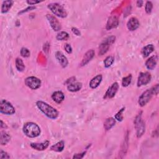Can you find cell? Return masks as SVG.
<instances>
[{
  "label": "cell",
  "instance_id": "cell-34",
  "mask_svg": "<svg viewBox=\"0 0 159 159\" xmlns=\"http://www.w3.org/2000/svg\"><path fill=\"white\" fill-rule=\"evenodd\" d=\"M0 158H10V155H9V154L7 152L3 151V150H1V151H0Z\"/></svg>",
  "mask_w": 159,
  "mask_h": 159
},
{
  "label": "cell",
  "instance_id": "cell-39",
  "mask_svg": "<svg viewBox=\"0 0 159 159\" xmlns=\"http://www.w3.org/2000/svg\"><path fill=\"white\" fill-rule=\"evenodd\" d=\"M72 31L73 32V34H75V35H76V36H80L81 35L80 31H79L77 28H72Z\"/></svg>",
  "mask_w": 159,
  "mask_h": 159
},
{
  "label": "cell",
  "instance_id": "cell-18",
  "mask_svg": "<svg viewBox=\"0 0 159 159\" xmlns=\"http://www.w3.org/2000/svg\"><path fill=\"white\" fill-rule=\"evenodd\" d=\"M157 63V57L154 56L150 57L145 62V66L147 69L152 70L156 67Z\"/></svg>",
  "mask_w": 159,
  "mask_h": 159
},
{
  "label": "cell",
  "instance_id": "cell-4",
  "mask_svg": "<svg viewBox=\"0 0 159 159\" xmlns=\"http://www.w3.org/2000/svg\"><path fill=\"white\" fill-rule=\"evenodd\" d=\"M115 41H116V37L113 36H110L107 39H105L99 46L98 54L100 56L104 55L108 51L111 46L114 44Z\"/></svg>",
  "mask_w": 159,
  "mask_h": 159
},
{
  "label": "cell",
  "instance_id": "cell-35",
  "mask_svg": "<svg viewBox=\"0 0 159 159\" xmlns=\"http://www.w3.org/2000/svg\"><path fill=\"white\" fill-rule=\"evenodd\" d=\"M64 49L65 50V51L67 52L68 54H72V48L71 47V46L69 44H65L64 46Z\"/></svg>",
  "mask_w": 159,
  "mask_h": 159
},
{
  "label": "cell",
  "instance_id": "cell-13",
  "mask_svg": "<svg viewBox=\"0 0 159 159\" xmlns=\"http://www.w3.org/2000/svg\"><path fill=\"white\" fill-rule=\"evenodd\" d=\"M56 57L63 68L66 67L68 65L69 62H68L67 57H66L63 55V53H62L61 52H56Z\"/></svg>",
  "mask_w": 159,
  "mask_h": 159
},
{
  "label": "cell",
  "instance_id": "cell-36",
  "mask_svg": "<svg viewBox=\"0 0 159 159\" xmlns=\"http://www.w3.org/2000/svg\"><path fill=\"white\" fill-rule=\"evenodd\" d=\"M153 91H154V93L155 95H157L158 93V91H159V86L158 84H157L155 86H154V87L152 88Z\"/></svg>",
  "mask_w": 159,
  "mask_h": 159
},
{
  "label": "cell",
  "instance_id": "cell-6",
  "mask_svg": "<svg viewBox=\"0 0 159 159\" xmlns=\"http://www.w3.org/2000/svg\"><path fill=\"white\" fill-rule=\"evenodd\" d=\"M1 107H0V112L2 114L6 115L14 114L16 112L15 108L8 101L5 100H2L1 101Z\"/></svg>",
  "mask_w": 159,
  "mask_h": 159
},
{
  "label": "cell",
  "instance_id": "cell-37",
  "mask_svg": "<svg viewBox=\"0 0 159 159\" xmlns=\"http://www.w3.org/2000/svg\"><path fill=\"white\" fill-rule=\"evenodd\" d=\"M85 154H86V152H84L81 153V154H76L74 155L73 158H83Z\"/></svg>",
  "mask_w": 159,
  "mask_h": 159
},
{
  "label": "cell",
  "instance_id": "cell-22",
  "mask_svg": "<svg viewBox=\"0 0 159 159\" xmlns=\"http://www.w3.org/2000/svg\"><path fill=\"white\" fill-rule=\"evenodd\" d=\"M115 124H116L115 119L113 117H109L106 119V121H104V127L106 130H108L111 129L115 125Z\"/></svg>",
  "mask_w": 159,
  "mask_h": 159
},
{
  "label": "cell",
  "instance_id": "cell-15",
  "mask_svg": "<svg viewBox=\"0 0 159 159\" xmlns=\"http://www.w3.org/2000/svg\"><path fill=\"white\" fill-rule=\"evenodd\" d=\"M119 25V20L116 16H111L109 18L107 24V29L111 30L112 29L116 28Z\"/></svg>",
  "mask_w": 159,
  "mask_h": 159
},
{
  "label": "cell",
  "instance_id": "cell-29",
  "mask_svg": "<svg viewBox=\"0 0 159 159\" xmlns=\"http://www.w3.org/2000/svg\"><path fill=\"white\" fill-rule=\"evenodd\" d=\"M114 61V59L113 56H108L105 59L104 61V64L105 68H109L112 65Z\"/></svg>",
  "mask_w": 159,
  "mask_h": 159
},
{
  "label": "cell",
  "instance_id": "cell-38",
  "mask_svg": "<svg viewBox=\"0 0 159 159\" xmlns=\"http://www.w3.org/2000/svg\"><path fill=\"white\" fill-rule=\"evenodd\" d=\"M34 9H36V7H34V6H30V7H28V8H26L25 9H24V10L21 11V12H19V15L22 14V13H24V12H28V11H31V10Z\"/></svg>",
  "mask_w": 159,
  "mask_h": 159
},
{
  "label": "cell",
  "instance_id": "cell-32",
  "mask_svg": "<svg viewBox=\"0 0 159 159\" xmlns=\"http://www.w3.org/2000/svg\"><path fill=\"white\" fill-rule=\"evenodd\" d=\"M125 108H122L120 111H119L116 115H115V119L117 120L118 121H122L123 120V112L124 111Z\"/></svg>",
  "mask_w": 159,
  "mask_h": 159
},
{
  "label": "cell",
  "instance_id": "cell-16",
  "mask_svg": "<svg viewBox=\"0 0 159 159\" xmlns=\"http://www.w3.org/2000/svg\"><path fill=\"white\" fill-rule=\"evenodd\" d=\"M94 56H95V51L93 50H88L82 59V62L80 63L81 66L86 65L94 57Z\"/></svg>",
  "mask_w": 159,
  "mask_h": 159
},
{
  "label": "cell",
  "instance_id": "cell-17",
  "mask_svg": "<svg viewBox=\"0 0 159 159\" xmlns=\"http://www.w3.org/2000/svg\"><path fill=\"white\" fill-rule=\"evenodd\" d=\"M52 98L56 103L60 104L64 100L65 95L62 91H56L52 93Z\"/></svg>",
  "mask_w": 159,
  "mask_h": 159
},
{
  "label": "cell",
  "instance_id": "cell-27",
  "mask_svg": "<svg viewBox=\"0 0 159 159\" xmlns=\"http://www.w3.org/2000/svg\"><path fill=\"white\" fill-rule=\"evenodd\" d=\"M56 38L58 41H67L69 38V35L65 31H60L57 34Z\"/></svg>",
  "mask_w": 159,
  "mask_h": 159
},
{
  "label": "cell",
  "instance_id": "cell-33",
  "mask_svg": "<svg viewBox=\"0 0 159 159\" xmlns=\"http://www.w3.org/2000/svg\"><path fill=\"white\" fill-rule=\"evenodd\" d=\"M153 8V4L151 2H147L146 4H145V12H146L147 14H151L152 10Z\"/></svg>",
  "mask_w": 159,
  "mask_h": 159
},
{
  "label": "cell",
  "instance_id": "cell-7",
  "mask_svg": "<svg viewBox=\"0 0 159 159\" xmlns=\"http://www.w3.org/2000/svg\"><path fill=\"white\" fill-rule=\"evenodd\" d=\"M153 95H154V93L152 88L144 91L139 98V104L141 107H144V106L146 105L150 101Z\"/></svg>",
  "mask_w": 159,
  "mask_h": 159
},
{
  "label": "cell",
  "instance_id": "cell-28",
  "mask_svg": "<svg viewBox=\"0 0 159 159\" xmlns=\"http://www.w3.org/2000/svg\"><path fill=\"white\" fill-rule=\"evenodd\" d=\"M16 67L19 72H23L25 69V65L22 59L17 58L16 60Z\"/></svg>",
  "mask_w": 159,
  "mask_h": 159
},
{
  "label": "cell",
  "instance_id": "cell-3",
  "mask_svg": "<svg viewBox=\"0 0 159 159\" xmlns=\"http://www.w3.org/2000/svg\"><path fill=\"white\" fill-rule=\"evenodd\" d=\"M48 8L52 12V13L56 16L65 18L67 16V12L65 11L62 6L57 3H52L48 5Z\"/></svg>",
  "mask_w": 159,
  "mask_h": 159
},
{
  "label": "cell",
  "instance_id": "cell-25",
  "mask_svg": "<svg viewBox=\"0 0 159 159\" xmlns=\"http://www.w3.org/2000/svg\"><path fill=\"white\" fill-rule=\"evenodd\" d=\"M11 140V136L5 131L1 132V144L2 145H6Z\"/></svg>",
  "mask_w": 159,
  "mask_h": 159
},
{
  "label": "cell",
  "instance_id": "cell-14",
  "mask_svg": "<svg viewBox=\"0 0 159 159\" xmlns=\"http://www.w3.org/2000/svg\"><path fill=\"white\" fill-rule=\"evenodd\" d=\"M49 140H46L44 142L42 143H31V147L33 148L35 150L42 151L46 150L49 145Z\"/></svg>",
  "mask_w": 159,
  "mask_h": 159
},
{
  "label": "cell",
  "instance_id": "cell-31",
  "mask_svg": "<svg viewBox=\"0 0 159 159\" xmlns=\"http://www.w3.org/2000/svg\"><path fill=\"white\" fill-rule=\"evenodd\" d=\"M21 55L23 57L27 58V57H29L30 56L31 53H30V51L29 50V49H28L27 48L22 47L21 50Z\"/></svg>",
  "mask_w": 159,
  "mask_h": 159
},
{
  "label": "cell",
  "instance_id": "cell-23",
  "mask_svg": "<svg viewBox=\"0 0 159 159\" xmlns=\"http://www.w3.org/2000/svg\"><path fill=\"white\" fill-rule=\"evenodd\" d=\"M64 147H65V143L63 140H61L57 142V144H56L55 145H53L52 146H51L50 149L53 151L60 152L64 149Z\"/></svg>",
  "mask_w": 159,
  "mask_h": 159
},
{
  "label": "cell",
  "instance_id": "cell-11",
  "mask_svg": "<svg viewBox=\"0 0 159 159\" xmlns=\"http://www.w3.org/2000/svg\"><path fill=\"white\" fill-rule=\"evenodd\" d=\"M119 89V85L117 82L114 83L106 92L104 96V99H111L113 98L116 94Z\"/></svg>",
  "mask_w": 159,
  "mask_h": 159
},
{
  "label": "cell",
  "instance_id": "cell-8",
  "mask_svg": "<svg viewBox=\"0 0 159 159\" xmlns=\"http://www.w3.org/2000/svg\"><path fill=\"white\" fill-rule=\"evenodd\" d=\"M25 84L31 90H37L41 85V80L35 76H29L25 80Z\"/></svg>",
  "mask_w": 159,
  "mask_h": 159
},
{
  "label": "cell",
  "instance_id": "cell-21",
  "mask_svg": "<svg viewBox=\"0 0 159 159\" xmlns=\"http://www.w3.org/2000/svg\"><path fill=\"white\" fill-rule=\"evenodd\" d=\"M13 3H14V2L11 1V0L4 1L2 6V13L8 12L10 10V9L12 8Z\"/></svg>",
  "mask_w": 159,
  "mask_h": 159
},
{
  "label": "cell",
  "instance_id": "cell-2",
  "mask_svg": "<svg viewBox=\"0 0 159 159\" xmlns=\"http://www.w3.org/2000/svg\"><path fill=\"white\" fill-rule=\"evenodd\" d=\"M22 129L24 134L31 138L38 137L41 134V132L39 126L37 124L32 122L25 123L23 126Z\"/></svg>",
  "mask_w": 159,
  "mask_h": 159
},
{
  "label": "cell",
  "instance_id": "cell-40",
  "mask_svg": "<svg viewBox=\"0 0 159 159\" xmlns=\"http://www.w3.org/2000/svg\"><path fill=\"white\" fill-rule=\"evenodd\" d=\"M27 2V3L29 5H36L37 3H39L41 2L39 1H32V0H28V1L26 2Z\"/></svg>",
  "mask_w": 159,
  "mask_h": 159
},
{
  "label": "cell",
  "instance_id": "cell-5",
  "mask_svg": "<svg viewBox=\"0 0 159 159\" xmlns=\"http://www.w3.org/2000/svg\"><path fill=\"white\" fill-rule=\"evenodd\" d=\"M135 127L136 129V134L137 137H142L145 133V125L141 117V114H139L134 120Z\"/></svg>",
  "mask_w": 159,
  "mask_h": 159
},
{
  "label": "cell",
  "instance_id": "cell-1",
  "mask_svg": "<svg viewBox=\"0 0 159 159\" xmlns=\"http://www.w3.org/2000/svg\"><path fill=\"white\" fill-rule=\"evenodd\" d=\"M36 105L40 111L49 118L56 119L59 116V112L47 103L42 101H38L36 103Z\"/></svg>",
  "mask_w": 159,
  "mask_h": 159
},
{
  "label": "cell",
  "instance_id": "cell-42",
  "mask_svg": "<svg viewBox=\"0 0 159 159\" xmlns=\"http://www.w3.org/2000/svg\"><path fill=\"white\" fill-rule=\"evenodd\" d=\"M143 1H140V0H139V1H137V7H139V8H140V7H142V5H143Z\"/></svg>",
  "mask_w": 159,
  "mask_h": 159
},
{
  "label": "cell",
  "instance_id": "cell-10",
  "mask_svg": "<svg viewBox=\"0 0 159 159\" xmlns=\"http://www.w3.org/2000/svg\"><path fill=\"white\" fill-rule=\"evenodd\" d=\"M47 19L49 21L50 26L52 28L54 29L55 31H59L61 30V25L59 21L57 20V18H56L54 16H52L51 15H47Z\"/></svg>",
  "mask_w": 159,
  "mask_h": 159
},
{
  "label": "cell",
  "instance_id": "cell-26",
  "mask_svg": "<svg viewBox=\"0 0 159 159\" xmlns=\"http://www.w3.org/2000/svg\"><path fill=\"white\" fill-rule=\"evenodd\" d=\"M127 147H128V136L127 135L124 140L123 144H122L121 149V151H120V154H119L121 158H123L126 155V153L127 151Z\"/></svg>",
  "mask_w": 159,
  "mask_h": 159
},
{
  "label": "cell",
  "instance_id": "cell-9",
  "mask_svg": "<svg viewBox=\"0 0 159 159\" xmlns=\"http://www.w3.org/2000/svg\"><path fill=\"white\" fill-rule=\"evenodd\" d=\"M151 75L149 72H142L138 77L137 85V86H141L148 84L151 80Z\"/></svg>",
  "mask_w": 159,
  "mask_h": 159
},
{
  "label": "cell",
  "instance_id": "cell-19",
  "mask_svg": "<svg viewBox=\"0 0 159 159\" xmlns=\"http://www.w3.org/2000/svg\"><path fill=\"white\" fill-rule=\"evenodd\" d=\"M103 79V76L101 75H98L93 78L90 82V86L92 89L96 88L101 83Z\"/></svg>",
  "mask_w": 159,
  "mask_h": 159
},
{
  "label": "cell",
  "instance_id": "cell-30",
  "mask_svg": "<svg viewBox=\"0 0 159 159\" xmlns=\"http://www.w3.org/2000/svg\"><path fill=\"white\" fill-rule=\"evenodd\" d=\"M132 82V75L130 74L128 76L123 78L122 80V85L123 87L128 86Z\"/></svg>",
  "mask_w": 159,
  "mask_h": 159
},
{
  "label": "cell",
  "instance_id": "cell-24",
  "mask_svg": "<svg viewBox=\"0 0 159 159\" xmlns=\"http://www.w3.org/2000/svg\"><path fill=\"white\" fill-rule=\"evenodd\" d=\"M154 50V46L152 44H149L144 47L142 49V55L144 57H148Z\"/></svg>",
  "mask_w": 159,
  "mask_h": 159
},
{
  "label": "cell",
  "instance_id": "cell-20",
  "mask_svg": "<svg viewBox=\"0 0 159 159\" xmlns=\"http://www.w3.org/2000/svg\"><path fill=\"white\" fill-rule=\"evenodd\" d=\"M82 88V83L80 82H73L70 83L67 86V89L69 91L76 92L80 91Z\"/></svg>",
  "mask_w": 159,
  "mask_h": 159
},
{
  "label": "cell",
  "instance_id": "cell-41",
  "mask_svg": "<svg viewBox=\"0 0 159 159\" xmlns=\"http://www.w3.org/2000/svg\"><path fill=\"white\" fill-rule=\"evenodd\" d=\"M1 128L2 129H6L7 128V126L6 125L5 123H3V121L2 120H1Z\"/></svg>",
  "mask_w": 159,
  "mask_h": 159
},
{
  "label": "cell",
  "instance_id": "cell-12",
  "mask_svg": "<svg viewBox=\"0 0 159 159\" xmlns=\"http://www.w3.org/2000/svg\"><path fill=\"white\" fill-rule=\"evenodd\" d=\"M139 21L136 18H131L127 23V27L129 31H133L136 30L139 27Z\"/></svg>",
  "mask_w": 159,
  "mask_h": 159
}]
</instances>
